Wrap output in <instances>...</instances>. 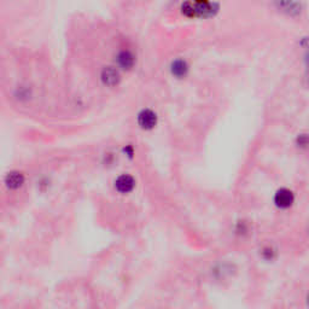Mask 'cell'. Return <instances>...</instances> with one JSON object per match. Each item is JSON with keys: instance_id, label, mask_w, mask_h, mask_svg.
Wrapping results in <instances>:
<instances>
[{"instance_id": "1", "label": "cell", "mask_w": 309, "mask_h": 309, "mask_svg": "<svg viewBox=\"0 0 309 309\" xmlns=\"http://www.w3.org/2000/svg\"><path fill=\"white\" fill-rule=\"evenodd\" d=\"M138 124L140 126V128L150 131V129L155 128V126L157 124V115L155 111L150 110V109H144L138 115Z\"/></svg>"}, {"instance_id": "2", "label": "cell", "mask_w": 309, "mask_h": 309, "mask_svg": "<svg viewBox=\"0 0 309 309\" xmlns=\"http://www.w3.org/2000/svg\"><path fill=\"white\" fill-rule=\"evenodd\" d=\"M277 9L282 10L289 16H298L301 14V4L297 0H274Z\"/></svg>"}, {"instance_id": "3", "label": "cell", "mask_w": 309, "mask_h": 309, "mask_svg": "<svg viewBox=\"0 0 309 309\" xmlns=\"http://www.w3.org/2000/svg\"><path fill=\"white\" fill-rule=\"evenodd\" d=\"M100 79H102V82L105 86L115 87L120 84V71L116 68H114V67H105L102 70Z\"/></svg>"}, {"instance_id": "4", "label": "cell", "mask_w": 309, "mask_h": 309, "mask_svg": "<svg viewBox=\"0 0 309 309\" xmlns=\"http://www.w3.org/2000/svg\"><path fill=\"white\" fill-rule=\"evenodd\" d=\"M293 201H295L293 193L287 189L278 190L277 193H275L274 196L275 206L278 208H282V209H286V208L291 207Z\"/></svg>"}, {"instance_id": "5", "label": "cell", "mask_w": 309, "mask_h": 309, "mask_svg": "<svg viewBox=\"0 0 309 309\" xmlns=\"http://www.w3.org/2000/svg\"><path fill=\"white\" fill-rule=\"evenodd\" d=\"M134 186H136V180L128 174H122L115 181V188L121 193H128L134 189Z\"/></svg>"}, {"instance_id": "6", "label": "cell", "mask_w": 309, "mask_h": 309, "mask_svg": "<svg viewBox=\"0 0 309 309\" xmlns=\"http://www.w3.org/2000/svg\"><path fill=\"white\" fill-rule=\"evenodd\" d=\"M118 64L121 69L123 70H131L136 64V57L131 51L123 50L119 52L118 54Z\"/></svg>"}, {"instance_id": "7", "label": "cell", "mask_w": 309, "mask_h": 309, "mask_svg": "<svg viewBox=\"0 0 309 309\" xmlns=\"http://www.w3.org/2000/svg\"><path fill=\"white\" fill-rule=\"evenodd\" d=\"M170 72L173 76L178 77V79H183L188 75L189 72V64L185 59H175L173 63L170 64Z\"/></svg>"}, {"instance_id": "8", "label": "cell", "mask_w": 309, "mask_h": 309, "mask_svg": "<svg viewBox=\"0 0 309 309\" xmlns=\"http://www.w3.org/2000/svg\"><path fill=\"white\" fill-rule=\"evenodd\" d=\"M23 183H24V176H23V174L20 172H11L7 174L6 178H5V184H6V186L12 190L21 188V186L23 185Z\"/></svg>"}]
</instances>
